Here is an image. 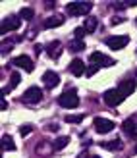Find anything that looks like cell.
Returning a JSON list of instances; mask_svg holds the SVG:
<instances>
[{
	"mask_svg": "<svg viewBox=\"0 0 137 158\" xmlns=\"http://www.w3.org/2000/svg\"><path fill=\"white\" fill-rule=\"evenodd\" d=\"M104 43H106V46H110L112 50H120V48H124V46H127L130 37H126V35H112L108 39H104Z\"/></svg>",
	"mask_w": 137,
	"mask_h": 158,
	"instance_id": "obj_6",
	"label": "cell"
},
{
	"mask_svg": "<svg viewBox=\"0 0 137 158\" xmlns=\"http://www.w3.org/2000/svg\"><path fill=\"white\" fill-rule=\"evenodd\" d=\"M58 104H60L62 108H68V110L77 108V106H79V97H77L75 89H68V91H64L60 97H58Z\"/></svg>",
	"mask_w": 137,
	"mask_h": 158,
	"instance_id": "obj_1",
	"label": "cell"
},
{
	"mask_svg": "<svg viewBox=\"0 0 137 158\" xmlns=\"http://www.w3.org/2000/svg\"><path fill=\"white\" fill-rule=\"evenodd\" d=\"M77 158H91V156H89V152H87V151H83V152H81V154H79Z\"/></svg>",
	"mask_w": 137,
	"mask_h": 158,
	"instance_id": "obj_32",
	"label": "cell"
},
{
	"mask_svg": "<svg viewBox=\"0 0 137 158\" xmlns=\"http://www.w3.org/2000/svg\"><path fill=\"white\" fill-rule=\"evenodd\" d=\"M19 83H21V75H19L18 72H14V73L10 75V85H8L6 89H2V98H4V94H8L12 89H15V87H18Z\"/></svg>",
	"mask_w": 137,
	"mask_h": 158,
	"instance_id": "obj_14",
	"label": "cell"
},
{
	"mask_svg": "<svg viewBox=\"0 0 137 158\" xmlns=\"http://www.w3.org/2000/svg\"><path fill=\"white\" fill-rule=\"evenodd\" d=\"M89 60H91V64L96 66V68H110V66H114V64H116V60H114V58L104 56L102 52H93L91 56H89Z\"/></svg>",
	"mask_w": 137,
	"mask_h": 158,
	"instance_id": "obj_5",
	"label": "cell"
},
{
	"mask_svg": "<svg viewBox=\"0 0 137 158\" xmlns=\"http://www.w3.org/2000/svg\"><path fill=\"white\" fill-rule=\"evenodd\" d=\"M118 91L127 98V97H130V94L135 91V81H131V79H127V81H122V83L118 85Z\"/></svg>",
	"mask_w": 137,
	"mask_h": 158,
	"instance_id": "obj_13",
	"label": "cell"
},
{
	"mask_svg": "<svg viewBox=\"0 0 137 158\" xmlns=\"http://www.w3.org/2000/svg\"><path fill=\"white\" fill-rule=\"evenodd\" d=\"M83 27H85L87 33H95L96 27H99V21H96V18H87L83 21Z\"/></svg>",
	"mask_w": 137,
	"mask_h": 158,
	"instance_id": "obj_20",
	"label": "cell"
},
{
	"mask_svg": "<svg viewBox=\"0 0 137 158\" xmlns=\"http://www.w3.org/2000/svg\"><path fill=\"white\" fill-rule=\"evenodd\" d=\"M102 98H104V104H106V106H112V108H114V106H120V104H122L126 97H124V94L120 93L118 89H108V91H104Z\"/></svg>",
	"mask_w": 137,
	"mask_h": 158,
	"instance_id": "obj_2",
	"label": "cell"
},
{
	"mask_svg": "<svg viewBox=\"0 0 137 158\" xmlns=\"http://www.w3.org/2000/svg\"><path fill=\"white\" fill-rule=\"evenodd\" d=\"M23 102L25 104H39L41 102V98H43V91H41V87H29V89L23 93Z\"/></svg>",
	"mask_w": 137,
	"mask_h": 158,
	"instance_id": "obj_4",
	"label": "cell"
},
{
	"mask_svg": "<svg viewBox=\"0 0 137 158\" xmlns=\"http://www.w3.org/2000/svg\"><path fill=\"white\" fill-rule=\"evenodd\" d=\"M85 72H87V69H85V64H83L81 58H74V60L70 62V73H71V75L81 77Z\"/></svg>",
	"mask_w": 137,
	"mask_h": 158,
	"instance_id": "obj_11",
	"label": "cell"
},
{
	"mask_svg": "<svg viewBox=\"0 0 137 158\" xmlns=\"http://www.w3.org/2000/svg\"><path fill=\"white\" fill-rule=\"evenodd\" d=\"M6 108H8V102L2 98V102H0V110H6Z\"/></svg>",
	"mask_w": 137,
	"mask_h": 158,
	"instance_id": "obj_31",
	"label": "cell"
},
{
	"mask_svg": "<svg viewBox=\"0 0 137 158\" xmlns=\"http://www.w3.org/2000/svg\"><path fill=\"white\" fill-rule=\"evenodd\" d=\"M112 8H116V10H124V8H127V0H126V2H112Z\"/></svg>",
	"mask_w": 137,
	"mask_h": 158,
	"instance_id": "obj_27",
	"label": "cell"
},
{
	"mask_svg": "<svg viewBox=\"0 0 137 158\" xmlns=\"http://www.w3.org/2000/svg\"><path fill=\"white\" fill-rule=\"evenodd\" d=\"M83 48H85V43H83V39H71V41H70V44H68V50H70V52H74V54L81 52Z\"/></svg>",
	"mask_w": 137,
	"mask_h": 158,
	"instance_id": "obj_16",
	"label": "cell"
},
{
	"mask_svg": "<svg viewBox=\"0 0 137 158\" xmlns=\"http://www.w3.org/2000/svg\"><path fill=\"white\" fill-rule=\"evenodd\" d=\"M106 151H122L124 145H122V141L120 139H114V141H106V143H101Z\"/></svg>",
	"mask_w": 137,
	"mask_h": 158,
	"instance_id": "obj_19",
	"label": "cell"
},
{
	"mask_svg": "<svg viewBox=\"0 0 137 158\" xmlns=\"http://www.w3.org/2000/svg\"><path fill=\"white\" fill-rule=\"evenodd\" d=\"M52 151H54V147H50L48 143H41V145H37L35 154H37V156H48Z\"/></svg>",
	"mask_w": 137,
	"mask_h": 158,
	"instance_id": "obj_18",
	"label": "cell"
},
{
	"mask_svg": "<svg viewBox=\"0 0 137 158\" xmlns=\"http://www.w3.org/2000/svg\"><path fill=\"white\" fill-rule=\"evenodd\" d=\"M133 152H135V154H137V147H135V148H133Z\"/></svg>",
	"mask_w": 137,
	"mask_h": 158,
	"instance_id": "obj_33",
	"label": "cell"
},
{
	"mask_svg": "<svg viewBox=\"0 0 137 158\" xmlns=\"http://www.w3.org/2000/svg\"><path fill=\"white\" fill-rule=\"evenodd\" d=\"M62 23H64V18H62V15H50V18L45 19L43 27H46V29H54V27H60Z\"/></svg>",
	"mask_w": 137,
	"mask_h": 158,
	"instance_id": "obj_15",
	"label": "cell"
},
{
	"mask_svg": "<svg viewBox=\"0 0 137 158\" xmlns=\"http://www.w3.org/2000/svg\"><path fill=\"white\" fill-rule=\"evenodd\" d=\"M74 33H75V39H83V35L87 33V31H85V27H75Z\"/></svg>",
	"mask_w": 137,
	"mask_h": 158,
	"instance_id": "obj_25",
	"label": "cell"
},
{
	"mask_svg": "<svg viewBox=\"0 0 137 158\" xmlns=\"http://www.w3.org/2000/svg\"><path fill=\"white\" fill-rule=\"evenodd\" d=\"M122 129L130 139H135L137 137V118H127L122 123Z\"/></svg>",
	"mask_w": 137,
	"mask_h": 158,
	"instance_id": "obj_9",
	"label": "cell"
},
{
	"mask_svg": "<svg viewBox=\"0 0 137 158\" xmlns=\"http://www.w3.org/2000/svg\"><path fill=\"white\" fill-rule=\"evenodd\" d=\"M19 18H21V19H25V21H31V19L35 18V10H33V8H21Z\"/></svg>",
	"mask_w": 137,
	"mask_h": 158,
	"instance_id": "obj_22",
	"label": "cell"
},
{
	"mask_svg": "<svg viewBox=\"0 0 137 158\" xmlns=\"http://www.w3.org/2000/svg\"><path fill=\"white\" fill-rule=\"evenodd\" d=\"M68 145H70V137H66V135H64V137H58V139L52 143L54 151H62V148H66Z\"/></svg>",
	"mask_w": 137,
	"mask_h": 158,
	"instance_id": "obj_21",
	"label": "cell"
},
{
	"mask_svg": "<svg viewBox=\"0 0 137 158\" xmlns=\"http://www.w3.org/2000/svg\"><path fill=\"white\" fill-rule=\"evenodd\" d=\"M31 129H33L31 125H21V127H19V133L25 137V135H29V133H31Z\"/></svg>",
	"mask_w": 137,
	"mask_h": 158,
	"instance_id": "obj_26",
	"label": "cell"
},
{
	"mask_svg": "<svg viewBox=\"0 0 137 158\" xmlns=\"http://www.w3.org/2000/svg\"><path fill=\"white\" fill-rule=\"evenodd\" d=\"M66 122H68V123H79V122H83V114H75V116H66Z\"/></svg>",
	"mask_w": 137,
	"mask_h": 158,
	"instance_id": "obj_24",
	"label": "cell"
},
{
	"mask_svg": "<svg viewBox=\"0 0 137 158\" xmlns=\"http://www.w3.org/2000/svg\"><path fill=\"white\" fill-rule=\"evenodd\" d=\"M95 129L99 131V133H108V131H112L116 127L114 125V122L112 120H106V118H95Z\"/></svg>",
	"mask_w": 137,
	"mask_h": 158,
	"instance_id": "obj_8",
	"label": "cell"
},
{
	"mask_svg": "<svg viewBox=\"0 0 137 158\" xmlns=\"http://www.w3.org/2000/svg\"><path fill=\"white\" fill-rule=\"evenodd\" d=\"M43 83L48 87V89H54V87H58V83H60V77H58V73L56 72H45L43 73Z\"/></svg>",
	"mask_w": 137,
	"mask_h": 158,
	"instance_id": "obj_12",
	"label": "cell"
},
{
	"mask_svg": "<svg viewBox=\"0 0 137 158\" xmlns=\"http://www.w3.org/2000/svg\"><path fill=\"white\" fill-rule=\"evenodd\" d=\"M135 75H137V72H135Z\"/></svg>",
	"mask_w": 137,
	"mask_h": 158,
	"instance_id": "obj_35",
	"label": "cell"
},
{
	"mask_svg": "<svg viewBox=\"0 0 137 158\" xmlns=\"http://www.w3.org/2000/svg\"><path fill=\"white\" fill-rule=\"evenodd\" d=\"M122 21H124L122 18H112V21H110V23H112V25H118V23H122Z\"/></svg>",
	"mask_w": 137,
	"mask_h": 158,
	"instance_id": "obj_29",
	"label": "cell"
},
{
	"mask_svg": "<svg viewBox=\"0 0 137 158\" xmlns=\"http://www.w3.org/2000/svg\"><path fill=\"white\" fill-rule=\"evenodd\" d=\"M12 64H14V66H18V68H23L27 73H29V72H33V60H31L27 54H21V56L14 58Z\"/></svg>",
	"mask_w": 137,
	"mask_h": 158,
	"instance_id": "obj_10",
	"label": "cell"
},
{
	"mask_svg": "<svg viewBox=\"0 0 137 158\" xmlns=\"http://www.w3.org/2000/svg\"><path fill=\"white\" fill-rule=\"evenodd\" d=\"M66 8L71 15H85L93 10V2H70Z\"/></svg>",
	"mask_w": 137,
	"mask_h": 158,
	"instance_id": "obj_3",
	"label": "cell"
},
{
	"mask_svg": "<svg viewBox=\"0 0 137 158\" xmlns=\"http://www.w3.org/2000/svg\"><path fill=\"white\" fill-rule=\"evenodd\" d=\"M2 148H4V151H15L14 139L10 135H2Z\"/></svg>",
	"mask_w": 137,
	"mask_h": 158,
	"instance_id": "obj_23",
	"label": "cell"
},
{
	"mask_svg": "<svg viewBox=\"0 0 137 158\" xmlns=\"http://www.w3.org/2000/svg\"><path fill=\"white\" fill-rule=\"evenodd\" d=\"M135 23H137V19H135Z\"/></svg>",
	"mask_w": 137,
	"mask_h": 158,
	"instance_id": "obj_34",
	"label": "cell"
},
{
	"mask_svg": "<svg viewBox=\"0 0 137 158\" xmlns=\"http://www.w3.org/2000/svg\"><path fill=\"white\" fill-rule=\"evenodd\" d=\"M19 23H21L19 18H15V15H8L6 19H2V25H0V33H2V37H4L6 33H10V31L18 29Z\"/></svg>",
	"mask_w": 137,
	"mask_h": 158,
	"instance_id": "obj_7",
	"label": "cell"
},
{
	"mask_svg": "<svg viewBox=\"0 0 137 158\" xmlns=\"http://www.w3.org/2000/svg\"><path fill=\"white\" fill-rule=\"evenodd\" d=\"M137 6V0H127V8H133Z\"/></svg>",
	"mask_w": 137,
	"mask_h": 158,
	"instance_id": "obj_30",
	"label": "cell"
},
{
	"mask_svg": "<svg viewBox=\"0 0 137 158\" xmlns=\"http://www.w3.org/2000/svg\"><path fill=\"white\" fill-rule=\"evenodd\" d=\"M96 69H99V68L91 64V66H89V69H87V72H85V75H89V77H91V75H95V72H96Z\"/></svg>",
	"mask_w": 137,
	"mask_h": 158,
	"instance_id": "obj_28",
	"label": "cell"
},
{
	"mask_svg": "<svg viewBox=\"0 0 137 158\" xmlns=\"http://www.w3.org/2000/svg\"><path fill=\"white\" fill-rule=\"evenodd\" d=\"M46 50H48V56H50V58H58L60 56V52H62V44L58 43V41H52L50 44H48L46 46Z\"/></svg>",
	"mask_w": 137,
	"mask_h": 158,
	"instance_id": "obj_17",
	"label": "cell"
}]
</instances>
